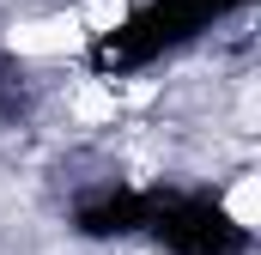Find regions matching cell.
<instances>
[{
  "label": "cell",
  "instance_id": "cell-1",
  "mask_svg": "<svg viewBox=\"0 0 261 255\" xmlns=\"http://www.w3.org/2000/svg\"><path fill=\"white\" fill-rule=\"evenodd\" d=\"M6 49L24 61H61L73 49H85V24L79 12H43V18H18L6 31Z\"/></svg>",
  "mask_w": 261,
  "mask_h": 255
},
{
  "label": "cell",
  "instance_id": "cell-2",
  "mask_svg": "<svg viewBox=\"0 0 261 255\" xmlns=\"http://www.w3.org/2000/svg\"><path fill=\"white\" fill-rule=\"evenodd\" d=\"M67 110H73V122H79V128H103V122L122 116V91H116L110 79H79L73 97H67Z\"/></svg>",
  "mask_w": 261,
  "mask_h": 255
},
{
  "label": "cell",
  "instance_id": "cell-3",
  "mask_svg": "<svg viewBox=\"0 0 261 255\" xmlns=\"http://www.w3.org/2000/svg\"><path fill=\"white\" fill-rule=\"evenodd\" d=\"M225 219H231L237 231H255L261 225V176L255 170H243V176L225 189Z\"/></svg>",
  "mask_w": 261,
  "mask_h": 255
},
{
  "label": "cell",
  "instance_id": "cell-4",
  "mask_svg": "<svg viewBox=\"0 0 261 255\" xmlns=\"http://www.w3.org/2000/svg\"><path fill=\"white\" fill-rule=\"evenodd\" d=\"M122 18H128V0H79V24H85V37L116 31Z\"/></svg>",
  "mask_w": 261,
  "mask_h": 255
}]
</instances>
